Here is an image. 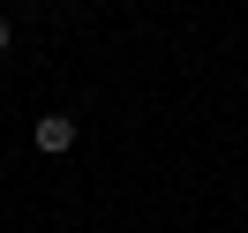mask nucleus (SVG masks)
Segmentation results:
<instances>
[{"mask_svg": "<svg viewBox=\"0 0 248 233\" xmlns=\"http://www.w3.org/2000/svg\"><path fill=\"white\" fill-rule=\"evenodd\" d=\"M0 53H8V23H0Z\"/></svg>", "mask_w": 248, "mask_h": 233, "instance_id": "2", "label": "nucleus"}, {"mask_svg": "<svg viewBox=\"0 0 248 233\" xmlns=\"http://www.w3.org/2000/svg\"><path fill=\"white\" fill-rule=\"evenodd\" d=\"M31 136H38V151H46V158L76 151V121H68V113H38V128H31Z\"/></svg>", "mask_w": 248, "mask_h": 233, "instance_id": "1", "label": "nucleus"}]
</instances>
